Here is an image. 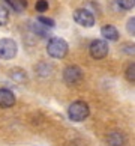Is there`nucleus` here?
Wrapping results in <instances>:
<instances>
[{"instance_id":"17","label":"nucleus","mask_w":135,"mask_h":146,"mask_svg":"<svg viewBox=\"0 0 135 146\" xmlns=\"http://www.w3.org/2000/svg\"><path fill=\"white\" fill-rule=\"evenodd\" d=\"M134 23H135L134 17L128 21V32H129V33H132V35H134Z\"/></svg>"},{"instance_id":"3","label":"nucleus","mask_w":135,"mask_h":146,"mask_svg":"<svg viewBox=\"0 0 135 146\" xmlns=\"http://www.w3.org/2000/svg\"><path fill=\"white\" fill-rule=\"evenodd\" d=\"M17 42L14 39H9V38H5V39L0 41V59H12L17 56Z\"/></svg>"},{"instance_id":"7","label":"nucleus","mask_w":135,"mask_h":146,"mask_svg":"<svg viewBox=\"0 0 135 146\" xmlns=\"http://www.w3.org/2000/svg\"><path fill=\"white\" fill-rule=\"evenodd\" d=\"M15 104V95L9 89H0V107L9 109Z\"/></svg>"},{"instance_id":"2","label":"nucleus","mask_w":135,"mask_h":146,"mask_svg":"<svg viewBox=\"0 0 135 146\" xmlns=\"http://www.w3.org/2000/svg\"><path fill=\"white\" fill-rule=\"evenodd\" d=\"M89 113H90V109L84 101L72 102V104L69 106V110H68V115H69V117H71V121H74V122L84 121V119L89 116Z\"/></svg>"},{"instance_id":"16","label":"nucleus","mask_w":135,"mask_h":146,"mask_svg":"<svg viewBox=\"0 0 135 146\" xmlns=\"http://www.w3.org/2000/svg\"><path fill=\"white\" fill-rule=\"evenodd\" d=\"M134 71H135V66H134V63H132L131 66L128 68V71H126V77H128L129 82H132V83H134V80H135V74H134Z\"/></svg>"},{"instance_id":"4","label":"nucleus","mask_w":135,"mask_h":146,"mask_svg":"<svg viewBox=\"0 0 135 146\" xmlns=\"http://www.w3.org/2000/svg\"><path fill=\"white\" fill-rule=\"evenodd\" d=\"M90 56L93 59H104L108 54V44L104 39H95L89 47Z\"/></svg>"},{"instance_id":"1","label":"nucleus","mask_w":135,"mask_h":146,"mask_svg":"<svg viewBox=\"0 0 135 146\" xmlns=\"http://www.w3.org/2000/svg\"><path fill=\"white\" fill-rule=\"evenodd\" d=\"M68 42L62 39V38H51L48 41V45H47V51L48 54L54 59H62L68 54Z\"/></svg>"},{"instance_id":"10","label":"nucleus","mask_w":135,"mask_h":146,"mask_svg":"<svg viewBox=\"0 0 135 146\" xmlns=\"http://www.w3.org/2000/svg\"><path fill=\"white\" fill-rule=\"evenodd\" d=\"M107 140H108V145H110V146H123V143H125L123 136H122L120 133H117V131L111 133Z\"/></svg>"},{"instance_id":"15","label":"nucleus","mask_w":135,"mask_h":146,"mask_svg":"<svg viewBox=\"0 0 135 146\" xmlns=\"http://www.w3.org/2000/svg\"><path fill=\"white\" fill-rule=\"evenodd\" d=\"M119 5L123 9H132L135 5V0H119Z\"/></svg>"},{"instance_id":"8","label":"nucleus","mask_w":135,"mask_h":146,"mask_svg":"<svg viewBox=\"0 0 135 146\" xmlns=\"http://www.w3.org/2000/svg\"><path fill=\"white\" fill-rule=\"evenodd\" d=\"M101 35L108 41H117L119 39V32L114 26H111V24L104 26V27L101 29Z\"/></svg>"},{"instance_id":"13","label":"nucleus","mask_w":135,"mask_h":146,"mask_svg":"<svg viewBox=\"0 0 135 146\" xmlns=\"http://www.w3.org/2000/svg\"><path fill=\"white\" fill-rule=\"evenodd\" d=\"M48 9V2L47 0H38L36 2V11L38 12H45Z\"/></svg>"},{"instance_id":"5","label":"nucleus","mask_w":135,"mask_h":146,"mask_svg":"<svg viewBox=\"0 0 135 146\" xmlns=\"http://www.w3.org/2000/svg\"><path fill=\"white\" fill-rule=\"evenodd\" d=\"M74 20L83 27H92L95 24V17L93 14L87 9H77L74 12Z\"/></svg>"},{"instance_id":"11","label":"nucleus","mask_w":135,"mask_h":146,"mask_svg":"<svg viewBox=\"0 0 135 146\" xmlns=\"http://www.w3.org/2000/svg\"><path fill=\"white\" fill-rule=\"evenodd\" d=\"M6 2L12 6L14 11H17V12H21L26 6H27V3H26V0H6Z\"/></svg>"},{"instance_id":"14","label":"nucleus","mask_w":135,"mask_h":146,"mask_svg":"<svg viewBox=\"0 0 135 146\" xmlns=\"http://www.w3.org/2000/svg\"><path fill=\"white\" fill-rule=\"evenodd\" d=\"M38 23L44 24L45 27H54V20L47 18V17H39V18H38Z\"/></svg>"},{"instance_id":"12","label":"nucleus","mask_w":135,"mask_h":146,"mask_svg":"<svg viewBox=\"0 0 135 146\" xmlns=\"http://www.w3.org/2000/svg\"><path fill=\"white\" fill-rule=\"evenodd\" d=\"M8 21H9V11L3 5H0V26H5Z\"/></svg>"},{"instance_id":"6","label":"nucleus","mask_w":135,"mask_h":146,"mask_svg":"<svg viewBox=\"0 0 135 146\" xmlns=\"http://www.w3.org/2000/svg\"><path fill=\"white\" fill-rule=\"evenodd\" d=\"M63 80H65V83H68L71 86L72 84H78L81 80H83V71H81L78 66H75V65L68 66L63 71Z\"/></svg>"},{"instance_id":"9","label":"nucleus","mask_w":135,"mask_h":146,"mask_svg":"<svg viewBox=\"0 0 135 146\" xmlns=\"http://www.w3.org/2000/svg\"><path fill=\"white\" fill-rule=\"evenodd\" d=\"M9 75H11V78H12L14 82H17V83H26L27 82V74H26L24 69H21V68L11 69Z\"/></svg>"}]
</instances>
